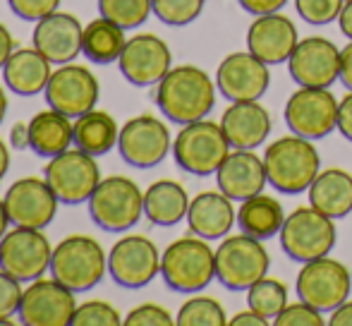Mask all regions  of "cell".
Returning <instances> with one entry per match:
<instances>
[{"instance_id": "52", "label": "cell", "mask_w": 352, "mask_h": 326, "mask_svg": "<svg viewBox=\"0 0 352 326\" xmlns=\"http://www.w3.org/2000/svg\"><path fill=\"white\" fill-rule=\"evenodd\" d=\"M10 228V216H8V209H5V199L0 197V238L8 233Z\"/></svg>"}, {"instance_id": "30", "label": "cell", "mask_w": 352, "mask_h": 326, "mask_svg": "<svg viewBox=\"0 0 352 326\" xmlns=\"http://www.w3.org/2000/svg\"><path fill=\"white\" fill-rule=\"evenodd\" d=\"M118 122L111 113L106 111H91L82 113L79 118H74V146L91 156H103L118 146Z\"/></svg>"}, {"instance_id": "35", "label": "cell", "mask_w": 352, "mask_h": 326, "mask_svg": "<svg viewBox=\"0 0 352 326\" xmlns=\"http://www.w3.org/2000/svg\"><path fill=\"white\" fill-rule=\"evenodd\" d=\"M177 326H223L228 324L226 309L221 307V303H216L213 298H204V295H197L190 298L180 307L175 317Z\"/></svg>"}, {"instance_id": "32", "label": "cell", "mask_w": 352, "mask_h": 326, "mask_svg": "<svg viewBox=\"0 0 352 326\" xmlns=\"http://www.w3.org/2000/svg\"><path fill=\"white\" fill-rule=\"evenodd\" d=\"M125 43H127L125 29L106 17L91 19V22L84 27L82 53L94 65H111V63H118L122 51H125Z\"/></svg>"}, {"instance_id": "6", "label": "cell", "mask_w": 352, "mask_h": 326, "mask_svg": "<svg viewBox=\"0 0 352 326\" xmlns=\"http://www.w3.org/2000/svg\"><path fill=\"white\" fill-rule=\"evenodd\" d=\"M228 154H230V142L221 122L206 118L182 125V130L173 140V159L190 175H213L228 159Z\"/></svg>"}, {"instance_id": "23", "label": "cell", "mask_w": 352, "mask_h": 326, "mask_svg": "<svg viewBox=\"0 0 352 326\" xmlns=\"http://www.w3.org/2000/svg\"><path fill=\"white\" fill-rule=\"evenodd\" d=\"M218 190L235 202H245L254 195H261L269 182L264 159L254 154V149H235L216 171Z\"/></svg>"}, {"instance_id": "51", "label": "cell", "mask_w": 352, "mask_h": 326, "mask_svg": "<svg viewBox=\"0 0 352 326\" xmlns=\"http://www.w3.org/2000/svg\"><path fill=\"white\" fill-rule=\"evenodd\" d=\"M8 171H10V149H8V144L0 140V182L5 180Z\"/></svg>"}, {"instance_id": "15", "label": "cell", "mask_w": 352, "mask_h": 326, "mask_svg": "<svg viewBox=\"0 0 352 326\" xmlns=\"http://www.w3.org/2000/svg\"><path fill=\"white\" fill-rule=\"evenodd\" d=\"M3 199L10 224L41 230L53 224L60 204L46 177H19L8 187Z\"/></svg>"}, {"instance_id": "5", "label": "cell", "mask_w": 352, "mask_h": 326, "mask_svg": "<svg viewBox=\"0 0 352 326\" xmlns=\"http://www.w3.org/2000/svg\"><path fill=\"white\" fill-rule=\"evenodd\" d=\"M89 216L106 233H125L144 216V192L132 177H101L89 199Z\"/></svg>"}, {"instance_id": "25", "label": "cell", "mask_w": 352, "mask_h": 326, "mask_svg": "<svg viewBox=\"0 0 352 326\" xmlns=\"http://www.w3.org/2000/svg\"><path fill=\"white\" fill-rule=\"evenodd\" d=\"M53 63L36 46L14 48L10 61L3 67V80L10 91L17 96H36L46 91L48 80L53 75Z\"/></svg>"}, {"instance_id": "21", "label": "cell", "mask_w": 352, "mask_h": 326, "mask_svg": "<svg viewBox=\"0 0 352 326\" xmlns=\"http://www.w3.org/2000/svg\"><path fill=\"white\" fill-rule=\"evenodd\" d=\"M84 27L70 12H51L48 17L38 19L32 34V43L53 63V65H65L74 63V58L82 53Z\"/></svg>"}, {"instance_id": "47", "label": "cell", "mask_w": 352, "mask_h": 326, "mask_svg": "<svg viewBox=\"0 0 352 326\" xmlns=\"http://www.w3.org/2000/svg\"><path fill=\"white\" fill-rule=\"evenodd\" d=\"M14 53V39L10 34V29L5 24H0V70L5 67V63L10 61V56Z\"/></svg>"}, {"instance_id": "22", "label": "cell", "mask_w": 352, "mask_h": 326, "mask_svg": "<svg viewBox=\"0 0 352 326\" xmlns=\"http://www.w3.org/2000/svg\"><path fill=\"white\" fill-rule=\"evenodd\" d=\"M297 43L300 39H297L295 24L280 12L259 14L247 32V51L254 53L266 65L287 63Z\"/></svg>"}, {"instance_id": "17", "label": "cell", "mask_w": 352, "mask_h": 326, "mask_svg": "<svg viewBox=\"0 0 352 326\" xmlns=\"http://www.w3.org/2000/svg\"><path fill=\"white\" fill-rule=\"evenodd\" d=\"M120 72L135 87H153L170 72L173 53L156 34H137L125 43L120 61Z\"/></svg>"}, {"instance_id": "45", "label": "cell", "mask_w": 352, "mask_h": 326, "mask_svg": "<svg viewBox=\"0 0 352 326\" xmlns=\"http://www.w3.org/2000/svg\"><path fill=\"white\" fill-rule=\"evenodd\" d=\"M10 146L14 151L29 149V122H17V125L10 130Z\"/></svg>"}, {"instance_id": "3", "label": "cell", "mask_w": 352, "mask_h": 326, "mask_svg": "<svg viewBox=\"0 0 352 326\" xmlns=\"http://www.w3.org/2000/svg\"><path fill=\"white\" fill-rule=\"evenodd\" d=\"M161 276L175 293H199L216 279V252L199 235L177 238L161 254Z\"/></svg>"}, {"instance_id": "8", "label": "cell", "mask_w": 352, "mask_h": 326, "mask_svg": "<svg viewBox=\"0 0 352 326\" xmlns=\"http://www.w3.org/2000/svg\"><path fill=\"white\" fill-rule=\"evenodd\" d=\"M336 226L333 219L321 214L314 206H300L280 228V245L285 254L295 261H311L331 254L336 247Z\"/></svg>"}, {"instance_id": "2", "label": "cell", "mask_w": 352, "mask_h": 326, "mask_svg": "<svg viewBox=\"0 0 352 326\" xmlns=\"http://www.w3.org/2000/svg\"><path fill=\"white\" fill-rule=\"evenodd\" d=\"M264 166L269 182L283 195H300L309 190L319 175V151L311 140L300 135H287L269 144L264 154Z\"/></svg>"}, {"instance_id": "12", "label": "cell", "mask_w": 352, "mask_h": 326, "mask_svg": "<svg viewBox=\"0 0 352 326\" xmlns=\"http://www.w3.org/2000/svg\"><path fill=\"white\" fill-rule=\"evenodd\" d=\"M285 122L305 140H321L338 127V101L329 87H300L285 103Z\"/></svg>"}, {"instance_id": "13", "label": "cell", "mask_w": 352, "mask_h": 326, "mask_svg": "<svg viewBox=\"0 0 352 326\" xmlns=\"http://www.w3.org/2000/svg\"><path fill=\"white\" fill-rule=\"evenodd\" d=\"M108 274L122 288H144L161 274L158 247L146 235H125L108 252Z\"/></svg>"}, {"instance_id": "34", "label": "cell", "mask_w": 352, "mask_h": 326, "mask_svg": "<svg viewBox=\"0 0 352 326\" xmlns=\"http://www.w3.org/2000/svg\"><path fill=\"white\" fill-rule=\"evenodd\" d=\"M98 12L122 29H135L146 22L153 5L151 0H98Z\"/></svg>"}, {"instance_id": "37", "label": "cell", "mask_w": 352, "mask_h": 326, "mask_svg": "<svg viewBox=\"0 0 352 326\" xmlns=\"http://www.w3.org/2000/svg\"><path fill=\"white\" fill-rule=\"evenodd\" d=\"M125 319L120 317L113 305L103 300H89V303L77 305L72 317V326H120Z\"/></svg>"}, {"instance_id": "20", "label": "cell", "mask_w": 352, "mask_h": 326, "mask_svg": "<svg viewBox=\"0 0 352 326\" xmlns=\"http://www.w3.org/2000/svg\"><path fill=\"white\" fill-rule=\"evenodd\" d=\"M271 84L269 65L254 53H230L221 61L216 87L228 101H259Z\"/></svg>"}, {"instance_id": "31", "label": "cell", "mask_w": 352, "mask_h": 326, "mask_svg": "<svg viewBox=\"0 0 352 326\" xmlns=\"http://www.w3.org/2000/svg\"><path fill=\"white\" fill-rule=\"evenodd\" d=\"M283 224H285V211H283L280 202L269 195L250 197L242 202L240 211H237V226L242 228V233L256 240L274 238L276 233H280Z\"/></svg>"}, {"instance_id": "40", "label": "cell", "mask_w": 352, "mask_h": 326, "mask_svg": "<svg viewBox=\"0 0 352 326\" xmlns=\"http://www.w3.org/2000/svg\"><path fill=\"white\" fill-rule=\"evenodd\" d=\"M321 309L311 307L309 303H305V300H300V303L295 305H285V309L276 317L274 324L278 326H324L326 319L321 317Z\"/></svg>"}, {"instance_id": "36", "label": "cell", "mask_w": 352, "mask_h": 326, "mask_svg": "<svg viewBox=\"0 0 352 326\" xmlns=\"http://www.w3.org/2000/svg\"><path fill=\"white\" fill-rule=\"evenodd\" d=\"M206 0H151L153 14L168 27H187L204 10Z\"/></svg>"}, {"instance_id": "33", "label": "cell", "mask_w": 352, "mask_h": 326, "mask_svg": "<svg viewBox=\"0 0 352 326\" xmlns=\"http://www.w3.org/2000/svg\"><path fill=\"white\" fill-rule=\"evenodd\" d=\"M247 303H250V309L259 312L261 317H266L269 322H276V317H278L287 305V288L278 279L264 276V279L256 281V283L247 290Z\"/></svg>"}, {"instance_id": "28", "label": "cell", "mask_w": 352, "mask_h": 326, "mask_svg": "<svg viewBox=\"0 0 352 326\" xmlns=\"http://www.w3.org/2000/svg\"><path fill=\"white\" fill-rule=\"evenodd\" d=\"M309 204L331 219H343L352 211V175L343 168H329L311 182Z\"/></svg>"}, {"instance_id": "48", "label": "cell", "mask_w": 352, "mask_h": 326, "mask_svg": "<svg viewBox=\"0 0 352 326\" xmlns=\"http://www.w3.org/2000/svg\"><path fill=\"white\" fill-rule=\"evenodd\" d=\"M340 82L352 91V41L340 51Z\"/></svg>"}, {"instance_id": "4", "label": "cell", "mask_w": 352, "mask_h": 326, "mask_svg": "<svg viewBox=\"0 0 352 326\" xmlns=\"http://www.w3.org/2000/svg\"><path fill=\"white\" fill-rule=\"evenodd\" d=\"M108 274V254L89 235H67L53 247L51 276L74 293L96 288Z\"/></svg>"}, {"instance_id": "24", "label": "cell", "mask_w": 352, "mask_h": 326, "mask_svg": "<svg viewBox=\"0 0 352 326\" xmlns=\"http://www.w3.org/2000/svg\"><path fill=\"white\" fill-rule=\"evenodd\" d=\"M232 149H256L269 140L271 116L259 101H232L221 118Z\"/></svg>"}, {"instance_id": "49", "label": "cell", "mask_w": 352, "mask_h": 326, "mask_svg": "<svg viewBox=\"0 0 352 326\" xmlns=\"http://www.w3.org/2000/svg\"><path fill=\"white\" fill-rule=\"evenodd\" d=\"M331 326H352V300H345L343 305L333 309L331 314Z\"/></svg>"}, {"instance_id": "14", "label": "cell", "mask_w": 352, "mask_h": 326, "mask_svg": "<svg viewBox=\"0 0 352 326\" xmlns=\"http://www.w3.org/2000/svg\"><path fill=\"white\" fill-rule=\"evenodd\" d=\"M74 309V290L63 285L58 279L41 276L24 290L19 322L27 326H72Z\"/></svg>"}, {"instance_id": "50", "label": "cell", "mask_w": 352, "mask_h": 326, "mask_svg": "<svg viewBox=\"0 0 352 326\" xmlns=\"http://www.w3.org/2000/svg\"><path fill=\"white\" fill-rule=\"evenodd\" d=\"M338 24H340V32L352 41V0H345L343 10L338 14Z\"/></svg>"}, {"instance_id": "26", "label": "cell", "mask_w": 352, "mask_h": 326, "mask_svg": "<svg viewBox=\"0 0 352 326\" xmlns=\"http://www.w3.org/2000/svg\"><path fill=\"white\" fill-rule=\"evenodd\" d=\"M235 219L232 199L223 192H199L187 209V226L192 235H199L204 240L226 238Z\"/></svg>"}, {"instance_id": "7", "label": "cell", "mask_w": 352, "mask_h": 326, "mask_svg": "<svg viewBox=\"0 0 352 326\" xmlns=\"http://www.w3.org/2000/svg\"><path fill=\"white\" fill-rule=\"evenodd\" d=\"M269 266L266 247L247 233L226 238L216 250V279L228 290H250L269 274Z\"/></svg>"}, {"instance_id": "10", "label": "cell", "mask_w": 352, "mask_h": 326, "mask_svg": "<svg viewBox=\"0 0 352 326\" xmlns=\"http://www.w3.org/2000/svg\"><path fill=\"white\" fill-rule=\"evenodd\" d=\"M51 257L53 247L41 228L14 226L0 238V269L22 283L46 276V271H51Z\"/></svg>"}, {"instance_id": "41", "label": "cell", "mask_w": 352, "mask_h": 326, "mask_svg": "<svg viewBox=\"0 0 352 326\" xmlns=\"http://www.w3.org/2000/svg\"><path fill=\"white\" fill-rule=\"evenodd\" d=\"M173 324H175V319L170 317V312L153 303L140 305V307H135L125 317V326H173Z\"/></svg>"}, {"instance_id": "46", "label": "cell", "mask_w": 352, "mask_h": 326, "mask_svg": "<svg viewBox=\"0 0 352 326\" xmlns=\"http://www.w3.org/2000/svg\"><path fill=\"white\" fill-rule=\"evenodd\" d=\"M228 324L230 326H269L271 322L266 317H261L259 312H254V309H247V312H237Z\"/></svg>"}, {"instance_id": "39", "label": "cell", "mask_w": 352, "mask_h": 326, "mask_svg": "<svg viewBox=\"0 0 352 326\" xmlns=\"http://www.w3.org/2000/svg\"><path fill=\"white\" fill-rule=\"evenodd\" d=\"M345 0H295V8L300 17L309 24H331L338 19Z\"/></svg>"}, {"instance_id": "18", "label": "cell", "mask_w": 352, "mask_h": 326, "mask_svg": "<svg viewBox=\"0 0 352 326\" xmlns=\"http://www.w3.org/2000/svg\"><path fill=\"white\" fill-rule=\"evenodd\" d=\"M290 77L300 87H329L340 80V51L324 36L302 39L287 58Z\"/></svg>"}, {"instance_id": "38", "label": "cell", "mask_w": 352, "mask_h": 326, "mask_svg": "<svg viewBox=\"0 0 352 326\" xmlns=\"http://www.w3.org/2000/svg\"><path fill=\"white\" fill-rule=\"evenodd\" d=\"M22 295H24L22 281L0 269V326L10 324L14 314H19Z\"/></svg>"}, {"instance_id": "1", "label": "cell", "mask_w": 352, "mask_h": 326, "mask_svg": "<svg viewBox=\"0 0 352 326\" xmlns=\"http://www.w3.org/2000/svg\"><path fill=\"white\" fill-rule=\"evenodd\" d=\"M216 103V84L197 65L170 67L156 84V106L170 122L187 125L206 118Z\"/></svg>"}, {"instance_id": "53", "label": "cell", "mask_w": 352, "mask_h": 326, "mask_svg": "<svg viewBox=\"0 0 352 326\" xmlns=\"http://www.w3.org/2000/svg\"><path fill=\"white\" fill-rule=\"evenodd\" d=\"M5 113H8V94H5L3 84H0V122L5 120Z\"/></svg>"}, {"instance_id": "27", "label": "cell", "mask_w": 352, "mask_h": 326, "mask_svg": "<svg viewBox=\"0 0 352 326\" xmlns=\"http://www.w3.org/2000/svg\"><path fill=\"white\" fill-rule=\"evenodd\" d=\"M74 144V122L70 116L48 108L29 120V149L41 159H53Z\"/></svg>"}, {"instance_id": "11", "label": "cell", "mask_w": 352, "mask_h": 326, "mask_svg": "<svg viewBox=\"0 0 352 326\" xmlns=\"http://www.w3.org/2000/svg\"><path fill=\"white\" fill-rule=\"evenodd\" d=\"M352 274L343 261L331 259L329 254L305 261L297 274V295L321 312H333L338 305L350 298Z\"/></svg>"}, {"instance_id": "29", "label": "cell", "mask_w": 352, "mask_h": 326, "mask_svg": "<svg viewBox=\"0 0 352 326\" xmlns=\"http://www.w3.org/2000/svg\"><path fill=\"white\" fill-rule=\"evenodd\" d=\"M187 190L175 180H156L144 192V216L153 226H175L187 219L190 209Z\"/></svg>"}, {"instance_id": "19", "label": "cell", "mask_w": 352, "mask_h": 326, "mask_svg": "<svg viewBox=\"0 0 352 326\" xmlns=\"http://www.w3.org/2000/svg\"><path fill=\"white\" fill-rule=\"evenodd\" d=\"M46 101L51 108L65 113L70 118H79L82 113L91 111L98 101V80L84 65L65 63L53 70L46 87Z\"/></svg>"}, {"instance_id": "42", "label": "cell", "mask_w": 352, "mask_h": 326, "mask_svg": "<svg viewBox=\"0 0 352 326\" xmlns=\"http://www.w3.org/2000/svg\"><path fill=\"white\" fill-rule=\"evenodd\" d=\"M8 3L19 19H24V22H38V19L56 12L60 0H8Z\"/></svg>"}, {"instance_id": "43", "label": "cell", "mask_w": 352, "mask_h": 326, "mask_svg": "<svg viewBox=\"0 0 352 326\" xmlns=\"http://www.w3.org/2000/svg\"><path fill=\"white\" fill-rule=\"evenodd\" d=\"M242 10L252 14H271V12H278L280 8H285L287 0H237Z\"/></svg>"}, {"instance_id": "44", "label": "cell", "mask_w": 352, "mask_h": 326, "mask_svg": "<svg viewBox=\"0 0 352 326\" xmlns=\"http://www.w3.org/2000/svg\"><path fill=\"white\" fill-rule=\"evenodd\" d=\"M338 130L348 142H352V91L338 103Z\"/></svg>"}, {"instance_id": "9", "label": "cell", "mask_w": 352, "mask_h": 326, "mask_svg": "<svg viewBox=\"0 0 352 326\" xmlns=\"http://www.w3.org/2000/svg\"><path fill=\"white\" fill-rule=\"evenodd\" d=\"M43 177L56 192L60 204H82L91 199L94 190L101 182V168L96 163V156L74 146L48 159Z\"/></svg>"}, {"instance_id": "16", "label": "cell", "mask_w": 352, "mask_h": 326, "mask_svg": "<svg viewBox=\"0 0 352 326\" xmlns=\"http://www.w3.org/2000/svg\"><path fill=\"white\" fill-rule=\"evenodd\" d=\"M118 149L125 163L135 168L158 166L173 151V137L168 125L153 116H137L120 127Z\"/></svg>"}]
</instances>
